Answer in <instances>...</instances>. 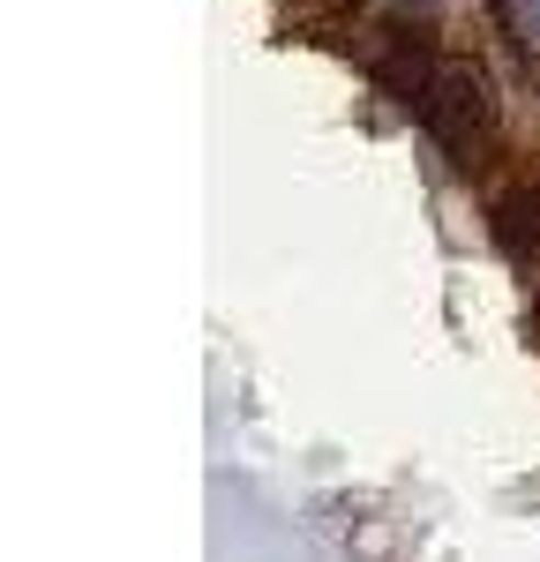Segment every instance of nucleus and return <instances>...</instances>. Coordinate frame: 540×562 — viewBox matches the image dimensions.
<instances>
[{"instance_id": "obj_3", "label": "nucleus", "mask_w": 540, "mask_h": 562, "mask_svg": "<svg viewBox=\"0 0 540 562\" xmlns=\"http://www.w3.org/2000/svg\"><path fill=\"white\" fill-rule=\"evenodd\" d=\"M495 248L510 262H540V188L495 195Z\"/></svg>"}, {"instance_id": "obj_4", "label": "nucleus", "mask_w": 540, "mask_h": 562, "mask_svg": "<svg viewBox=\"0 0 540 562\" xmlns=\"http://www.w3.org/2000/svg\"><path fill=\"white\" fill-rule=\"evenodd\" d=\"M495 8H503V31L526 53H540V0H495Z\"/></svg>"}, {"instance_id": "obj_1", "label": "nucleus", "mask_w": 540, "mask_h": 562, "mask_svg": "<svg viewBox=\"0 0 540 562\" xmlns=\"http://www.w3.org/2000/svg\"><path fill=\"white\" fill-rule=\"evenodd\" d=\"M420 128L436 135L458 166H481V150H488V135H495L488 76H481V68H465V60L436 68V83H428V98H420Z\"/></svg>"}, {"instance_id": "obj_2", "label": "nucleus", "mask_w": 540, "mask_h": 562, "mask_svg": "<svg viewBox=\"0 0 540 562\" xmlns=\"http://www.w3.org/2000/svg\"><path fill=\"white\" fill-rule=\"evenodd\" d=\"M368 76L391 90V98H428V83H436V60H428V31H383L375 38V53H368Z\"/></svg>"}]
</instances>
